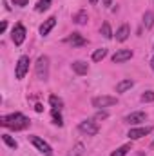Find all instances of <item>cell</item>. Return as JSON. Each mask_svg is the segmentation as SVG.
I'll list each match as a JSON object with an SVG mask.
<instances>
[{
	"label": "cell",
	"mask_w": 154,
	"mask_h": 156,
	"mask_svg": "<svg viewBox=\"0 0 154 156\" xmlns=\"http://www.w3.org/2000/svg\"><path fill=\"white\" fill-rule=\"evenodd\" d=\"M0 125L7 127L11 131H24L31 125V120L24 116L22 113H11V115H5V116L0 118Z\"/></svg>",
	"instance_id": "cell-1"
},
{
	"label": "cell",
	"mask_w": 154,
	"mask_h": 156,
	"mask_svg": "<svg viewBox=\"0 0 154 156\" xmlns=\"http://www.w3.org/2000/svg\"><path fill=\"white\" fill-rule=\"evenodd\" d=\"M35 73L40 80H47L49 78V58L45 55L38 56L37 64H35Z\"/></svg>",
	"instance_id": "cell-2"
},
{
	"label": "cell",
	"mask_w": 154,
	"mask_h": 156,
	"mask_svg": "<svg viewBox=\"0 0 154 156\" xmlns=\"http://www.w3.org/2000/svg\"><path fill=\"white\" fill-rule=\"evenodd\" d=\"M78 131L87 134V136H96L100 133V127H98V123L94 120H82L78 123Z\"/></svg>",
	"instance_id": "cell-3"
},
{
	"label": "cell",
	"mask_w": 154,
	"mask_h": 156,
	"mask_svg": "<svg viewBox=\"0 0 154 156\" xmlns=\"http://www.w3.org/2000/svg\"><path fill=\"white\" fill-rule=\"evenodd\" d=\"M91 104H93V107H96V109H105V107L116 105V104H118V98H116V96H107V94H103V96H94Z\"/></svg>",
	"instance_id": "cell-4"
},
{
	"label": "cell",
	"mask_w": 154,
	"mask_h": 156,
	"mask_svg": "<svg viewBox=\"0 0 154 156\" xmlns=\"http://www.w3.org/2000/svg\"><path fill=\"white\" fill-rule=\"evenodd\" d=\"M29 64H31V60H29V56H20L18 58V62H16V67H15V76L16 80H22V78L27 75V71H29Z\"/></svg>",
	"instance_id": "cell-5"
},
{
	"label": "cell",
	"mask_w": 154,
	"mask_h": 156,
	"mask_svg": "<svg viewBox=\"0 0 154 156\" xmlns=\"http://www.w3.org/2000/svg\"><path fill=\"white\" fill-rule=\"evenodd\" d=\"M29 142H31V144H33V145H35V147L38 149L42 154H45V156H53V147H51V145H49V144H47L45 140H42L40 136H35V134H33V136H29Z\"/></svg>",
	"instance_id": "cell-6"
},
{
	"label": "cell",
	"mask_w": 154,
	"mask_h": 156,
	"mask_svg": "<svg viewBox=\"0 0 154 156\" xmlns=\"http://www.w3.org/2000/svg\"><path fill=\"white\" fill-rule=\"evenodd\" d=\"M26 27L22 26V24H15V27H13V31H11V40H13V44L15 45H22L24 44V40H26Z\"/></svg>",
	"instance_id": "cell-7"
},
{
	"label": "cell",
	"mask_w": 154,
	"mask_h": 156,
	"mask_svg": "<svg viewBox=\"0 0 154 156\" xmlns=\"http://www.w3.org/2000/svg\"><path fill=\"white\" fill-rule=\"evenodd\" d=\"M152 125H145V127H136V129H131L129 133H127V136L131 138V140H140V138H143V136H147V134H151L152 133Z\"/></svg>",
	"instance_id": "cell-8"
},
{
	"label": "cell",
	"mask_w": 154,
	"mask_h": 156,
	"mask_svg": "<svg viewBox=\"0 0 154 156\" xmlns=\"http://www.w3.org/2000/svg\"><path fill=\"white\" fill-rule=\"evenodd\" d=\"M145 120H147V113H143V111L131 113V115H127V116L123 118V122H125V123H132V125L142 123V122H145Z\"/></svg>",
	"instance_id": "cell-9"
},
{
	"label": "cell",
	"mask_w": 154,
	"mask_h": 156,
	"mask_svg": "<svg viewBox=\"0 0 154 156\" xmlns=\"http://www.w3.org/2000/svg\"><path fill=\"white\" fill-rule=\"evenodd\" d=\"M131 58H132V51L131 49H120V51H116L113 55V62L114 64H123V62H127Z\"/></svg>",
	"instance_id": "cell-10"
},
{
	"label": "cell",
	"mask_w": 154,
	"mask_h": 156,
	"mask_svg": "<svg viewBox=\"0 0 154 156\" xmlns=\"http://www.w3.org/2000/svg\"><path fill=\"white\" fill-rule=\"evenodd\" d=\"M54 26H56V16H49V18L44 20V24L40 26V35H42V37H47Z\"/></svg>",
	"instance_id": "cell-11"
},
{
	"label": "cell",
	"mask_w": 154,
	"mask_h": 156,
	"mask_svg": "<svg viewBox=\"0 0 154 156\" xmlns=\"http://www.w3.org/2000/svg\"><path fill=\"white\" fill-rule=\"evenodd\" d=\"M65 44H69V45H73V47H80V45H85V44H87V40L83 38L80 33H73L71 37H67V38H65Z\"/></svg>",
	"instance_id": "cell-12"
},
{
	"label": "cell",
	"mask_w": 154,
	"mask_h": 156,
	"mask_svg": "<svg viewBox=\"0 0 154 156\" xmlns=\"http://www.w3.org/2000/svg\"><path fill=\"white\" fill-rule=\"evenodd\" d=\"M73 71L76 73V75H87V71H89V64L87 62H83V60H76V62H73Z\"/></svg>",
	"instance_id": "cell-13"
},
{
	"label": "cell",
	"mask_w": 154,
	"mask_h": 156,
	"mask_svg": "<svg viewBox=\"0 0 154 156\" xmlns=\"http://www.w3.org/2000/svg\"><path fill=\"white\" fill-rule=\"evenodd\" d=\"M129 35H131V27L127 24H121L118 27V31H116V40L118 42H125V40L129 38Z\"/></svg>",
	"instance_id": "cell-14"
},
{
	"label": "cell",
	"mask_w": 154,
	"mask_h": 156,
	"mask_svg": "<svg viewBox=\"0 0 154 156\" xmlns=\"http://www.w3.org/2000/svg\"><path fill=\"white\" fill-rule=\"evenodd\" d=\"M132 85H134V80L125 78V80H121V82L116 83V93H125V91H129Z\"/></svg>",
	"instance_id": "cell-15"
},
{
	"label": "cell",
	"mask_w": 154,
	"mask_h": 156,
	"mask_svg": "<svg viewBox=\"0 0 154 156\" xmlns=\"http://www.w3.org/2000/svg\"><path fill=\"white\" fill-rule=\"evenodd\" d=\"M129 151H132V144H125V145L118 147L116 151L111 153V156H127V154H129Z\"/></svg>",
	"instance_id": "cell-16"
},
{
	"label": "cell",
	"mask_w": 154,
	"mask_h": 156,
	"mask_svg": "<svg viewBox=\"0 0 154 156\" xmlns=\"http://www.w3.org/2000/svg\"><path fill=\"white\" fill-rule=\"evenodd\" d=\"M49 104H51L53 109H58V111H62V107H64V100L60 96H56V94H51L49 96Z\"/></svg>",
	"instance_id": "cell-17"
},
{
	"label": "cell",
	"mask_w": 154,
	"mask_h": 156,
	"mask_svg": "<svg viewBox=\"0 0 154 156\" xmlns=\"http://www.w3.org/2000/svg\"><path fill=\"white\" fill-rule=\"evenodd\" d=\"M87 18H89V16H87V11H85V9H82V11H78L76 15L73 16V20L76 22L78 26H83V24H87Z\"/></svg>",
	"instance_id": "cell-18"
},
{
	"label": "cell",
	"mask_w": 154,
	"mask_h": 156,
	"mask_svg": "<svg viewBox=\"0 0 154 156\" xmlns=\"http://www.w3.org/2000/svg\"><path fill=\"white\" fill-rule=\"evenodd\" d=\"M51 118H53V123L54 125H58V127L64 125V118H62V113L58 109H51Z\"/></svg>",
	"instance_id": "cell-19"
},
{
	"label": "cell",
	"mask_w": 154,
	"mask_h": 156,
	"mask_svg": "<svg viewBox=\"0 0 154 156\" xmlns=\"http://www.w3.org/2000/svg\"><path fill=\"white\" fill-rule=\"evenodd\" d=\"M143 26H145V29H151L154 26V13L152 11H145V15H143Z\"/></svg>",
	"instance_id": "cell-20"
},
{
	"label": "cell",
	"mask_w": 154,
	"mask_h": 156,
	"mask_svg": "<svg viewBox=\"0 0 154 156\" xmlns=\"http://www.w3.org/2000/svg\"><path fill=\"white\" fill-rule=\"evenodd\" d=\"M105 56H107V49L105 47H100V49H96L93 53V62H102Z\"/></svg>",
	"instance_id": "cell-21"
},
{
	"label": "cell",
	"mask_w": 154,
	"mask_h": 156,
	"mask_svg": "<svg viewBox=\"0 0 154 156\" xmlns=\"http://www.w3.org/2000/svg\"><path fill=\"white\" fill-rule=\"evenodd\" d=\"M100 31H102V35H103V38H113V29H111V26H109V22H103V24H102V29H100Z\"/></svg>",
	"instance_id": "cell-22"
},
{
	"label": "cell",
	"mask_w": 154,
	"mask_h": 156,
	"mask_svg": "<svg viewBox=\"0 0 154 156\" xmlns=\"http://www.w3.org/2000/svg\"><path fill=\"white\" fill-rule=\"evenodd\" d=\"M2 142L7 145V147H11V149H16L18 147V144H16V140H13L9 134H2Z\"/></svg>",
	"instance_id": "cell-23"
},
{
	"label": "cell",
	"mask_w": 154,
	"mask_h": 156,
	"mask_svg": "<svg viewBox=\"0 0 154 156\" xmlns=\"http://www.w3.org/2000/svg\"><path fill=\"white\" fill-rule=\"evenodd\" d=\"M49 7H51V0H38V4H37L35 9H37L38 13H44V11H47Z\"/></svg>",
	"instance_id": "cell-24"
},
{
	"label": "cell",
	"mask_w": 154,
	"mask_h": 156,
	"mask_svg": "<svg viewBox=\"0 0 154 156\" xmlns=\"http://www.w3.org/2000/svg\"><path fill=\"white\" fill-rule=\"evenodd\" d=\"M83 153H85V147H83V144H76V145L71 149L69 156H83Z\"/></svg>",
	"instance_id": "cell-25"
},
{
	"label": "cell",
	"mask_w": 154,
	"mask_h": 156,
	"mask_svg": "<svg viewBox=\"0 0 154 156\" xmlns=\"http://www.w3.org/2000/svg\"><path fill=\"white\" fill-rule=\"evenodd\" d=\"M140 100L143 102V104H149V102H154V91H145L142 96H140Z\"/></svg>",
	"instance_id": "cell-26"
},
{
	"label": "cell",
	"mask_w": 154,
	"mask_h": 156,
	"mask_svg": "<svg viewBox=\"0 0 154 156\" xmlns=\"http://www.w3.org/2000/svg\"><path fill=\"white\" fill-rule=\"evenodd\" d=\"M107 116H109V115H107V111H98V113L94 115V120H105Z\"/></svg>",
	"instance_id": "cell-27"
},
{
	"label": "cell",
	"mask_w": 154,
	"mask_h": 156,
	"mask_svg": "<svg viewBox=\"0 0 154 156\" xmlns=\"http://www.w3.org/2000/svg\"><path fill=\"white\" fill-rule=\"evenodd\" d=\"M13 4L18 7H24V5H27V0H13Z\"/></svg>",
	"instance_id": "cell-28"
},
{
	"label": "cell",
	"mask_w": 154,
	"mask_h": 156,
	"mask_svg": "<svg viewBox=\"0 0 154 156\" xmlns=\"http://www.w3.org/2000/svg\"><path fill=\"white\" fill-rule=\"evenodd\" d=\"M35 111H37V113H42V111H44V105H42V104H37V105H35Z\"/></svg>",
	"instance_id": "cell-29"
},
{
	"label": "cell",
	"mask_w": 154,
	"mask_h": 156,
	"mask_svg": "<svg viewBox=\"0 0 154 156\" xmlns=\"http://www.w3.org/2000/svg\"><path fill=\"white\" fill-rule=\"evenodd\" d=\"M5 29H7V22L4 20V22H2V26H0V33H4Z\"/></svg>",
	"instance_id": "cell-30"
},
{
	"label": "cell",
	"mask_w": 154,
	"mask_h": 156,
	"mask_svg": "<svg viewBox=\"0 0 154 156\" xmlns=\"http://www.w3.org/2000/svg\"><path fill=\"white\" fill-rule=\"evenodd\" d=\"M102 2H103V5H105V7H109V5L113 4V0H102Z\"/></svg>",
	"instance_id": "cell-31"
},
{
	"label": "cell",
	"mask_w": 154,
	"mask_h": 156,
	"mask_svg": "<svg viewBox=\"0 0 154 156\" xmlns=\"http://www.w3.org/2000/svg\"><path fill=\"white\" fill-rule=\"evenodd\" d=\"M151 69H154V56L151 58Z\"/></svg>",
	"instance_id": "cell-32"
},
{
	"label": "cell",
	"mask_w": 154,
	"mask_h": 156,
	"mask_svg": "<svg viewBox=\"0 0 154 156\" xmlns=\"http://www.w3.org/2000/svg\"><path fill=\"white\" fill-rule=\"evenodd\" d=\"M89 2H91L93 5H94V4H98V0H89Z\"/></svg>",
	"instance_id": "cell-33"
},
{
	"label": "cell",
	"mask_w": 154,
	"mask_h": 156,
	"mask_svg": "<svg viewBox=\"0 0 154 156\" xmlns=\"http://www.w3.org/2000/svg\"><path fill=\"white\" fill-rule=\"evenodd\" d=\"M152 147H154V142H152Z\"/></svg>",
	"instance_id": "cell-34"
}]
</instances>
